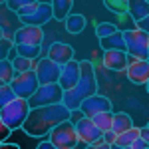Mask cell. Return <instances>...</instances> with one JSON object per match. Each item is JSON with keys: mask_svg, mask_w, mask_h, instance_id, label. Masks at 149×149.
Segmentation results:
<instances>
[{"mask_svg": "<svg viewBox=\"0 0 149 149\" xmlns=\"http://www.w3.org/2000/svg\"><path fill=\"white\" fill-rule=\"evenodd\" d=\"M70 117H72V111H70L64 103H54V105H46V107H36V109H30V113L26 117L22 129L30 137H44L58 123L68 121Z\"/></svg>", "mask_w": 149, "mask_h": 149, "instance_id": "cell-1", "label": "cell"}, {"mask_svg": "<svg viewBox=\"0 0 149 149\" xmlns=\"http://www.w3.org/2000/svg\"><path fill=\"white\" fill-rule=\"evenodd\" d=\"M97 93V78H95V68H93L92 62L84 60L80 62V80L78 84L64 92V97H62V103L68 107L70 111H78L80 109V103L88 97H92Z\"/></svg>", "mask_w": 149, "mask_h": 149, "instance_id": "cell-2", "label": "cell"}, {"mask_svg": "<svg viewBox=\"0 0 149 149\" xmlns=\"http://www.w3.org/2000/svg\"><path fill=\"white\" fill-rule=\"evenodd\" d=\"M30 113V105L26 100H12L10 103H6L2 109H0V117L4 121V125L8 127L10 131H16V129H22L26 117Z\"/></svg>", "mask_w": 149, "mask_h": 149, "instance_id": "cell-3", "label": "cell"}, {"mask_svg": "<svg viewBox=\"0 0 149 149\" xmlns=\"http://www.w3.org/2000/svg\"><path fill=\"white\" fill-rule=\"evenodd\" d=\"M123 42H125V54L133 60H147L149 58V34L141 32L137 28L123 30Z\"/></svg>", "mask_w": 149, "mask_h": 149, "instance_id": "cell-4", "label": "cell"}, {"mask_svg": "<svg viewBox=\"0 0 149 149\" xmlns=\"http://www.w3.org/2000/svg\"><path fill=\"white\" fill-rule=\"evenodd\" d=\"M48 141L56 149H76L78 145V135H76V127L72 121H62L58 123L50 133H48Z\"/></svg>", "mask_w": 149, "mask_h": 149, "instance_id": "cell-5", "label": "cell"}, {"mask_svg": "<svg viewBox=\"0 0 149 149\" xmlns=\"http://www.w3.org/2000/svg\"><path fill=\"white\" fill-rule=\"evenodd\" d=\"M64 97V90L58 84H48V86H38V90L30 100H26L30 109L36 107H46V105H54V103H62Z\"/></svg>", "mask_w": 149, "mask_h": 149, "instance_id": "cell-6", "label": "cell"}, {"mask_svg": "<svg viewBox=\"0 0 149 149\" xmlns=\"http://www.w3.org/2000/svg\"><path fill=\"white\" fill-rule=\"evenodd\" d=\"M38 86L40 84H38V78H36L34 70H28L24 74H16L12 84H10V88L14 90L16 97H20V100H30L34 95V92L38 90Z\"/></svg>", "mask_w": 149, "mask_h": 149, "instance_id": "cell-7", "label": "cell"}, {"mask_svg": "<svg viewBox=\"0 0 149 149\" xmlns=\"http://www.w3.org/2000/svg\"><path fill=\"white\" fill-rule=\"evenodd\" d=\"M34 72H36V78H38V84L48 86V84H58L62 68L58 64H54V62H50L48 58H42V60H38Z\"/></svg>", "mask_w": 149, "mask_h": 149, "instance_id": "cell-8", "label": "cell"}, {"mask_svg": "<svg viewBox=\"0 0 149 149\" xmlns=\"http://www.w3.org/2000/svg\"><path fill=\"white\" fill-rule=\"evenodd\" d=\"M14 46L18 44H28V46H42L44 42V30L38 26H20L14 34H12Z\"/></svg>", "mask_w": 149, "mask_h": 149, "instance_id": "cell-9", "label": "cell"}, {"mask_svg": "<svg viewBox=\"0 0 149 149\" xmlns=\"http://www.w3.org/2000/svg\"><path fill=\"white\" fill-rule=\"evenodd\" d=\"M84 117H90L92 119L93 115L97 113H103V111H111V102L105 97V95H100V93H95L92 97H88V100H84L80 103V109H78Z\"/></svg>", "mask_w": 149, "mask_h": 149, "instance_id": "cell-10", "label": "cell"}, {"mask_svg": "<svg viewBox=\"0 0 149 149\" xmlns=\"http://www.w3.org/2000/svg\"><path fill=\"white\" fill-rule=\"evenodd\" d=\"M74 127H76L78 143L92 145V143H95V141L102 139V131L93 125V121L90 119V117H81V119H78V121L74 123Z\"/></svg>", "mask_w": 149, "mask_h": 149, "instance_id": "cell-11", "label": "cell"}, {"mask_svg": "<svg viewBox=\"0 0 149 149\" xmlns=\"http://www.w3.org/2000/svg\"><path fill=\"white\" fill-rule=\"evenodd\" d=\"M127 78L131 84H137V86H147L149 81V62L147 60H133L129 58V64H127Z\"/></svg>", "mask_w": 149, "mask_h": 149, "instance_id": "cell-12", "label": "cell"}, {"mask_svg": "<svg viewBox=\"0 0 149 149\" xmlns=\"http://www.w3.org/2000/svg\"><path fill=\"white\" fill-rule=\"evenodd\" d=\"M78 80H80V62L72 60V62L66 64V66H62V74H60L58 86H60L64 92L72 90V88L78 84Z\"/></svg>", "mask_w": 149, "mask_h": 149, "instance_id": "cell-13", "label": "cell"}, {"mask_svg": "<svg viewBox=\"0 0 149 149\" xmlns=\"http://www.w3.org/2000/svg\"><path fill=\"white\" fill-rule=\"evenodd\" d=\"M48 60L62 68V66H66L68 62L74 60V48L70 44H64V42H54L48 50Z\"/></svg>", "mask_w": 149, "mask_h": 149, "instance_id": "cell-14", "label": "cell"}, {"mask_svg": "<svg viewBox=\"0 0 149 149\" xmlns=\"http://www.w3.org/2000/svg\"><path fill=\"white\" fill-rule=\"evenodd\" d=\"M50 20H52V6H50V2H40V6H38V10L34 14H30L26 18H20L22 26H38V28H42Z\"/></svg>", "mask_w": 149, "mask_h": 149, "instance_id": "cell-15", "label": "cell"}, {"mask_svg": "<svg viewBox=\"0 0 149 149\" xmlns=\"http://www.w3.org/2000/svg\"><path fill=\"white\" fill-rule=\"evenodd\" d=\"M129 64V56L125 52H105L103 54V66L113 72H125Z\"/></svg>", "mask_w": 149, "mask_h": 149, "instance_id": "cell-16", "label": "cell"}, {"mask_svg": "<svg viewBox=\"0 0 149 149\" xmlns=\"http://www.w3.org/2000/svg\"><path fill=\"white\" fill-rule=\"evenodd\" d=\"M125 12L135 22L143 20V18H149V2H145V0H127Z\"/></svg>", "mask_w": 149, "mask_h": 149, "instance_id": "cell-17", "label": "cell"}, {"mask_svg": "<svg viewBox=\"0 0 149 149\" xmlns=\"http://www.w3.org/2000/svg\"><path fill=\"white\" fill-rule=\"evenodd\" d=\"M100 46H102L103 52H125V42H123V36L119 30L115 34L107 36V38H102Z\"/></svg>", "mask_w": 149, "mask_h": 149, "instance_id": "cell-18", "label": "cell"}, {"mask_svg": "<svg viewBox=\"0 0 149 149\" xmlns=\"http://www.w3.org/2000/svg\"><path fill=\"white\" fill-rule=\"evenodd\" d=\"M131 127H133V119H131L129 113H125V111L113 113V119H111V131H113L115 135L123 133V131L131 129Z\"/></svg>", "mask_w": 149, "mask_h": 149, "instance_id": "cell-19", "label": "cell"}, {"mask_svg": "<svg viewBox=\"0 0 149 149\" xmlns=\"http://www.w3.org/2000/svg\"><path fill=\"white\" fill-rule=\"evenodd\" d=\"M50 6H52V18L66 20L70 16V10L74 6V2L72 0H54V2H50Z\"/></svg>", "mask_w": 149, "mask_h": 149, "instance_id": "cell-20", "label": "cell"}, {"mask_svg": "<svg viewBox=\"0 0 149 149\" xmlns=\"http://www.w3.org/2000/svg\"><path fill=\"white\" fill-rule=\"evenodd\" d=\"M12 56V68H14V74H24L28 70H36V64L38 60H28V58H22V56H16L14 52L10 54Z\"/></svg>", "mask_w": 149, "mask_h": 149, "instance_id": "cell-21", "label": "cell"}, {"mask_svg": "<svg viewBox=\"0 0 149 149\" xmlns=\"http://www.w3.org/2000/svg\"><path fill=\"white\" fill-rule=\"evenodd\" d=\"M64 24H66V30L70 34H80L81 30L86 28V18L81 14H70L68 18L64 20Z\"/></svg>", "mask_w": 149, "mask_h": 149, "instance_id": "cell-22", "label": "cell"}, {"mask_svg": "<svg viewBox=\"0 0 149 149\" xmlns=\"http://www.w3.org/2000/svg\"><path fill=\"white\" fill-rule=\"evenodd\" d=\"M16 56H22V58H28V60H38L40 54H42V46H28V44H18L14 46L12 50Z\"/></svg>", "mask_w": 149, "mask_h": 149, "instance_id": "cell-23", "label": "cell"}, {"mask_svg": "<svg viewBox=\"0 0 149 149\" xmlns=\"http://www.w3.org/2000/svg\"><path fill=\"white\" fill-rule=\"evenodd\" d=\"M139 137V127H131V129H127V131H123V133H119V135H115L113 143L115 145H119V147H129L135 139Z\"/></svg>", "mask_w": 149, "mask_h": 149, "instance_id": "cell-24", "label": "cell"}, {"mask_svg": "<svg viewBox=\"0 0 149 149\" xmlns=\"http://www.w3.org/2000/svg\"><path fill=\"white\" fill-rule=\"evenodd\" d=\"M111 119H113V111H103V113H97L92 117L93 125L97 127L102 133L105 131H111Z\"/></svg>", "mask_w": 149, "mask_h": 149, "instance_id": "cell-25", "label": "cell"}, {"mask_svg": "<svg viewBox=\"0 0 149 149\" xmlns=\"http://www.w3.org/2000/svg\"><path fill=\"white\" fill-rule=\"evenodd\" d=\"M14 68H12V62L10 60H2L0 62V80L2 84H6V86H10L12 80H14Z\"/></svg>", "mask_w": 149, "mask_h": 149, "instance_id": "cell-26", "label": "cell"}, {"mask_svg": "<svg viewBox=\"0 0 149 149\" xmlns=\"http://www.w3.org/2000/svg\"><path fill=\"white\" fill-rule=\"evenodd\" d=\"M117 32V26L111 22H100L95 24V34H97V38L102 40V38H107V36H111Z\"/></svg>", "mask_w": 149, "mask_h": 149, "instance_id": "cell-27", "label": "cell"}, {"mask_svg": "<svg viewBox=\"0 0 149 149\" xmlns=\"http://www.w3.org/2000/svg\"><path fill=\"white\" fill-rule=\"evenodd\" d=\"M12 50H14L12 38H2V40H0V62H2V60H10Z\"/></svg>", "mask_w": 149, "mask_h": 149, "instance_id": "cell-28", "label": "cell"}, {"mask_svg": "<svg viewBox=\"0 0 149 149\" xmlns=\"http://www.w3.org/2000/svg\"><path fill=\"white\" fill-rule=\"evenodd\" d=\"M38 6H40V0H30L26 6H22L20 10L16 12V18L20 20V18H26V16H30V14H34L38 10Z\"/></svg>", "mask_w": 149, "mask_h": 149, "instance_id": "cell-29", "label": "cell"}, {"mask_svg": "<svg viewBox=\"0 0 149 149\" xmlns=\"http://www.w3.org/2000/svg\"><path fill=\"white\" fill-rule=\"evenodd\" d=\"M12 100H16L14 90H12L10 86H2V88H0V109H2L6 103H10Z\"/></svg>", "mask_w": 149, "mask_h": 149, "instance_id": "cell-30", "label": "cell"}, {"mask_svg": "<svg viewBox=\"0 0 149 149\" xmlns=\"http://www.w3.org/2000/svg\"><path fill=\"white\" fill-rule=\"evenodd\" d=\"M10 133H12V131L4 125V121H2V117H0V143H4V141L8 139V135H10Z\"/></svg>", "mask_w": 149, "mask_h": 149, "instance_id": "cell-31", "label": "cell"}, {"mask_svg": "<svg viewBox=\"0 0 149 149\" xmlns=\"http://www.w3.org/2000/svg\"><path fill=\"white\" fill-rule=\"evenodd\" d=\"M115 139V133L113 131H105V133H102V141L103 143H107V145H111Z\"/></svg>", "mask_w": 149, "mask_h": 149, "instance_id": "cell-32", "label": "cell"}, {"mask_svg": "<svg viewBox=\"0 0 149 149\" xmlns=\"http://www.w3.org/2000/svg\"><path fill=\"white\" fill-rule=\"evenodd\" d=\"M135 28H137V30H141V32H147V28H149V18H143V20L135 22ZM147 34H149V32H147Z\"/></svg>", "mask_w": 149, "mask_h": 149, "instance_id": "cell-33", "label": "cell"}, {"mask_svg": "<svg viewBox=\"0 0 149 149\" xmlns=\"http://www.w3.org/2000/svg\"><path fill=\"white\" fill-rule=\"evenodd\" d=\"M145 147H149V143H145L143 139H139V137L135 139L131 145H129V149H145Z\"/></svg>", "mask_w": 149, "mask_h": 149, "instance_id": "cell-34", "label": "cell"}, {"mask_svg": "<svg viewBox=\"0 0 149 149\" xmlns=\"http://www.w3.org/2000/svg\"><path fill=\"white\" fill-rule=\"evenodd\" d=\"M139 139H143L145 143H149V125H143L139 129Z\"/></svg>", "mask_w": 149, "mask_h": 149, "instance_id": "cell-35", "label": "cell"}, {"mask_svg": "<svg viewBox=\"0 0 149 149\" xmlns=\"http://www.w3.org/2000/svg\"><path fill=\"white\" fill-rule=\"evenodd\" d=\"M86 149H109V145L103 143L102 139H100V141H95V143H92V145H86Z\"/></svg>", "mask_w": 149, "mask_h": 149, "instance_id": "cell-36", "label": "cell"}, {"mask_svg": "<svg viewBox=\"0 0 149 149\" xmlns=\"http://www.w3.org/2000/svg\"><path fill=\"white\" fill-rule=\"evenodd\" d=\"M36 149H56V147H54L48 139H44V141H40V143H38V147H36Z\"/></svg>", "mask_w": 149, "mask_h": 149, "instance_id": "cell-37", "label": "cell"}, {"mask_svg": "<svg viewBox=\"0 0 149 149\" xmlns=\"http://www.w3.org/2000/svg\"><path fill=\"white\" fill-rule=\"evenodd\" d=\"M0 149H20V147H18L16 143H6V141H4V143H0Z\"/></svg>", "mask_w": 149, "mask_h": 149, "instance_id": "cell-38", "label": "cell"}, {"mask_svg": "<svg viewBox=\"0 0 149 149\" xmlns=\"http://www.w3.org/2000/svg\"><path fill=\"white\" fill-rule=\"evenodd\" d=\"M109 149H129V147H119V145H115V143H111V145H109Z\"/></svg>", "mask_w": 149, "mask_h": 149, "instance_id": "cell-39", "label": "cell"}, {"mask_svg": "<svg viewBox=\"0 0 149 149\" xmlns=\"http://www.w3.org/2000/svg\"><path fill=\"white\" fill-rule=\"evenodd\" d=\"M2 38H4V28L0 26V40H2Z\"/></svg>", "mask_w": 149, "mask_h": 149, "instance_id": "cell-40", "label": "cell"}, {"mask_svg": "<svg viewBox=\"0 0 149 149\" xmlns=\"http://www.w3.org/2000/svg\"><path fill=\"white\" fill-rule=\"evenodd\" d=\"M2 86H6V84H2V80H0V88H2Z\"/></svg>", "mask_w": 149, "mask_h": 149, "instance_id": "cell-41", "label": "cell"}, {"mask_svg": "<svg viewBox=\"0 0 149 149\" xmlns=\"http://www.w3.org/2000/svg\"><path fill=\"white\" fill-rule=\"evenodd\" d=\"M145 149H149V147H145Z\"/></svg>", "mask_w": 149, "mask_h": 149, "instance_id": "cell-42", "label": "cell"}]
</instances>
